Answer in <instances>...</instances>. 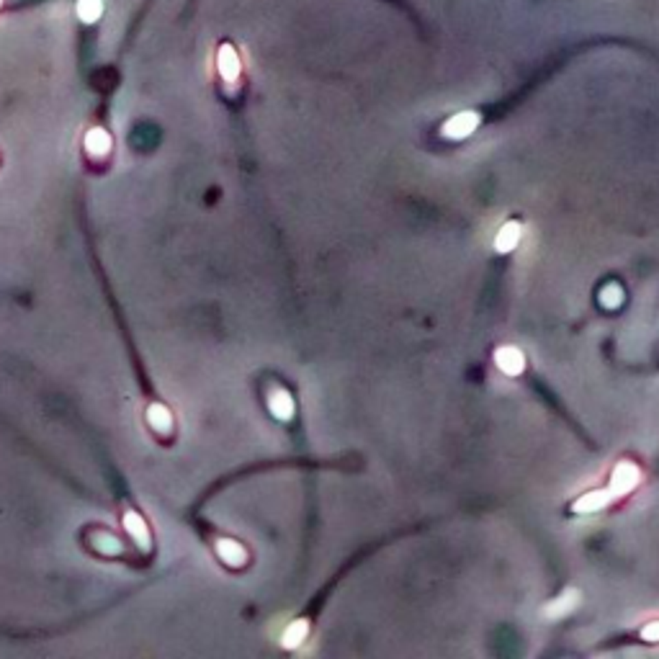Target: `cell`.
I'll list each match as a JSON object with an SVG mask.
<instances>
[{"mask_svg":"<svg viewBox=\"0 0 659 659\" xmlns=\"http://www.w3.org/2000/svg\"><path fill=\"white\" fill-rule=\"evenodd\" d=\"M580 606V593L577 590H564L562 595L556 597V600H551L549 606H546V618H564V616H569L572 613L574 608Z\"/></svg>","mask_w":659,"mask_h":659,"instance_id":"4","label":"cell"},{"mask_svg":"<svg viewBox=\"0 0 659 659\" xmlns=\"http://www.w3.org/2000/svg\"><path fill=\"white\" fill-rule=\"evenodd\" d=\"M216 551H219V556H222V562H227L229 567H240V564H245V559H247V554H245L243 546H240L237 541H229V538H224V541L216 543Z\"/></svg>","mask_w":659,"mask_h":659,"instance_id":"8","label":"cell"},{"mask_svg":"<svg viewBox=\"0 0 659 659\" xmlns=\"http://www.w3.org/2000/svg\"><path fill=\"white\" fill-rule=\"evenodd\" d=\"M149 425L158 427V430H171V412L165 410V407H149Z\"/></svg>","mask_w":659,"mask_h":659,"instance_id":"15","label":"cell"},{"mask_svg":"<svg viewBox=\"0 0 659 659\" xmlns=\"http://www.w3.org/2000/svg\"><path fill=\"white\" fill-rule=\"evenodd\" d=\"M641 482V471H638L636 464L631 461H621L616 469H613V479H610V492L613 497H621V495H628L631 489L636 487Z\"/></svg>","mask_w":659,"mask_h":659,"instance_id":"1","label":"cell"},{"mask_svg":"<svg viewBox=\"0 0 659 659\" xmlns=\"http://www.w3.org/2000/svg\"><path fill=\"white\" fill-rule=\"evenodd\" d=\"M621 301H623V288L618 286V284H608V286L600 291V304H603V307L616 309Z\"/></svg>","mask_w":659,"mask_h":659,"instance_id":"14","label":"cell"},{"mask_svg":"<svg viewBox=\"0 0 659 659\" xmlns=\"http://www.w3.org/2000/svg\"><path fill=\"white\" fill-rule=\"evenodd\" d=\"M610 497H613V492L610 489H593V492H587V495H582L580 500L572 505L574 512H595L600 510V508H606L608 502H610Z\"/></svg>","mask_w":659,"mask_h":659,"instance_id":"5","label":"cell"},{"mask_svg":"<svg viewBox=\"0 0 659 659\" xmlns=\"http://www.w3.org/2000/svg\"><path fill=\"white\" fill-rule=\"evenodd\" d=\"M479 127V116L474 114V111H461V114H456V116H451L443 124V137L448 139H464L469 137L474 129Z\"/></svg>","mask_w":659,"mask_h":659,"instance_id":"2","label":"cell"},{"mask_svg":"<svg viewBox=\"0 0 659 659\" xmlns=\"http://www.w3.org/2000/svg\"><path fill=\"white\" fill-rule=\"evenodd\" d=\"M101 11H103V3H101V0H80V3H77V16L86 23L98 21V18H101Z\"/></svg>","mask_w":659,"mask_h":659,"instance_id":"12","label":"cell"},{"mask_svg":"<svg viewBox=\"0 0 659 659\" xmlns=\"http://www.w3.org/2000/svg\"><path fill=\"white\" fill-rule=\"evenodd\" d=\"M108 147H111V139H108V134L103 132V129H93V132H88L86 137V149L93 155V158H103L108 152Z\"/></svg>","mask_w":659,"mask_h":659,"instance_id":"9","label":"cell"},{"mask_svg":"<svg viewBox=\"0 0 659 659\" xmlns=\"http://www.w3.org/2000/svg\"><path fill=\"white\" fill-rule=\"evenodd\" d=\"M307 623L304 621H294L291 626L284 631V636H281V644L284 647H288V649H294V647H299L304 638H307Z\"/></svg>","mask_w":659,"mask_h":659,"instance_id":"11","label":"cell"},{"mask_svg":"<svg viewBox=\"0 0 659 659\" xmlns=\"http://www.w3.org/2000/svg\"><path fill=\"white\" fill-rule=\"evenodd\" d=\"M219 73H222L227 83H234L240 77V57H237L232 47H222V52H219Z\"/></svg>","mask_w":659,"mask_h":659,"instance_id":"7","label":"cell"},{"mask_svg":"<svg viewBox=\"0 0 659 659\" xmlns=\"http://www.w3.org/2000/svg\"><path fill=\"white\" fill-rule=\"evenodd\" d=\"M268 404H271L273 415H278V417H288L291 412H294V402H291V397H288L284 389H273V394H271Z\"/></svg>","mask_w":659,"mask_h":659,"instance_id":"10","label":"cell"},{"mask_svg":"<svg viewBox=\"0 0 659 659\" xmlns=\"http://www.w3.org/2000/svg\"><path fill=\"white\" fill-rule=\"evenodd\" d=\"M495 363H497V369H500L502 373L521 376L523 369H525V356H523V351L512 348V345H502L500 351L495 353Z\"/></svg>","mask_w":659,"mask_h":659,"instance_id":"3","label":"cell"},{"mask_svg":"<svg viewBox=\"0 0 659 659\" xmlns=\"http://www.w3.org/2000/svg\"><path fill=\"white\" fill-rule=\"evenodd\" d=\"M124 525H127V531L132 533V536H137V541L142 543V546H147V543H149L147 528H145V523H142V518H139V515H134V512H127Z\"/></svg>","mask_w":659,"mask_h":659,"instance_id":"13","label":"cell"},{"mask_svg":"<svg viewBox=\"0 0 659 659\" xmlns=\"http://www.w3.org/2000/svg\"><path fill=\"white\" fill-rule=\"evenodd\" d=\"M521 234H523V229L518 222L502 224L497 237H495V250H497V253H510V250H515L518 243H521Z\"/></svg>","mask_w":659,"mask_h":659,"instance_id":"6","label":"cell"},{"mask_svg":"<svg viewBox=\"0 0 659 659\" xmlns=\"http://www.w3.org/2000/svg\"><path fill=\"white\" fill-rule=\"evenodd\" d=\"M641 638H647V641H659V621H654V623L644 626V631H641Z\"/></svg>","mask_w":659,"mask_h":659,"instance_id":"16","label":"cell"}]
</instances>
